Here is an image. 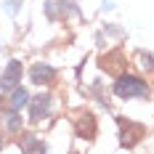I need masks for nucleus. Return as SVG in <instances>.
Masks as SVG:
<instances>
[{"mask_svg":"<svg viewBox=\"0 0 154 154\" xmlns=\"http://www.w3.org/2000/svg\"><path fill=\"white\" fill-rule=\"evenodd\" d=\"M112 91H114L117 98H125V101H128V98H149V96H152V88H149V82H146L143 77L128 75V72L117 75Z\"/></svg>","mask_w":154,"mask_h":154,"instance_id":"f257e3e1","label":"nucleus"},{"mask_svg":"<svg viewBox=\"0 0 154 154\" xmlns=\"http://www.w3.org/2000/svg\"><path fill=\"white\" fill-rule=\"evenodd\" d=\"M117 125H120V143H122V149H133V146L146 136V128H143V125L130 122V120H125V117H117Z\"/></svg>","mask_w":154,"mask_h":154,"instance_id":"f03ea898","label":"nucleus"},{"mask_svg":"<svg viewBox=\"0 0 154 154\" xmlns=\"http://www.w3.org/2000/svg\"><path fill=\"white\" fill-rule=\"evenodd\" d=\"M29 120L32 122H43L51 117V112H53V96L51 93H37V96H32L29 98Z\"/></svg>","mask_w":154,"mask_h":154,"instance_id":"7ed1b4c3","label":"nucleus"},{"mask_svg":"<svg viewBox=\"0 0 154 154\" xmlns=\"http://www.w3.org/2000/svg\"><path fill=\"white\" fill-rule=\"evenodd\" d=\"M21 72H24L21 61H19V59H11L8 66L3 69V75H0V91L11 93L14 88H19V85H21Z\"/></svg>","mask_w":154,"mask_h":154,"instance_id":"20e7f679","label":"nucleus"},{"mask_svg":"<svg viewBox=\"0 0 154 154\" xmlns=\"http://www.w3.org/2000/svg\"><path fill=\"white\" fill-rule=\"evenodd\" d=\"M29 80L35 82V85H51L53 80H56V69L51 66V64H32L29 69Z\"/></svg>","mask_w":154,"mask_h":154,"instance_id":"39448f33","label":"nucleus"},{"mask_svg":"<svg viewBox=\"0 0 154 154\" xmlns=\"http://www.w3.org/2000/svg\"><path fill=\"white\" fill-rule=\"evenodd\" d=\"M75 133L80 138H85V141H93L96 138V117L93 114H82L77 120V125H75Z\"/></svg>","mask_w":154,"mask_h":154,"instance_id":"423d86ee","label":"nucleus"},{"mask_svg":"<svg viewBox=\"0 0 154 154\" xmlns=\"http://www.w3.org/2000/svg\"><path fill=\"white\" fill-rule=\"evenodd\" d=\"M29 104V93H27V88H14L11 91V98H8V109L11 112H21V106H27Z\"/></svg>","mask_w":154,"mask_h":154,"instance_id":"0eeeda50","label":"nucleus"},{"mask_svg":"<svg viewBox=\"0 0 154 154\" xmlns=\"http://www.w3.org/2000/svg\"><path fill=\"white\" fill-rule=\"evenodd\" d=\"M3 122H5V130H8V133H19V130H21V114H19V112H11V109H5Z\"/></svg>","mask_w":154,"mask_h":154,"instance_id":"6e6552de","label":"nucleus"},{"mask_svg":"<svg viewBox=\"0 0 154 154\" xmlns=\"http://www.w3.org/2000/svg\"><path fill=\"white\" fill-rule=\"evenodd\" d=\"M117 61H122V53H120V51H112L109 56L101 59V69H106V72H120V64ZM120 75H122V72H120Z\"/></svg>","mask_w":154,"mask_h":154,"instance_id":"1a4fd4ad","label":"nucleus"},{"mask_svg":"<svg viewBox=\"0 0 154 154\" xmlns=\"http://www.w3.org/2000/svg\"><path fill=\"white\" fill-rule=\"evenodd\" d=\"M19 146H21L24 152H35V149H43V146H40V141L35 138L32 133H24V136L19 138Z\"/></svg>","mask_w":154,"mask_h":154,"instance_id":"9d476101","label":"nucleus"},{"mask_svg":"<svg viewBox=\"0 0 154 154\" xmlns=\"http://www.w3.org/2000/svg\"><path fill=\"white\" fill-rule=\"evenodd\" d=\"M141 66H143V69H149V72H154V56H149V53H141Z\"/></svg>","mask_w":154,"mask_h":154,"instance_id":"9b49d317","label":"nucleus"},{"mask_svg":"<svg viewBox=\"0 0 154 154\" xmlns=\"http://www.w3.org/2000/svg\"><path fill=\"white\" fill-rule=\"evenodd\" d=\"M0 149H3V133H0Z\"/></svg>","mask_w":154,"mask_h":154,"instance_id":"f8f14e48","label":"nucleus"}]
</instances>
